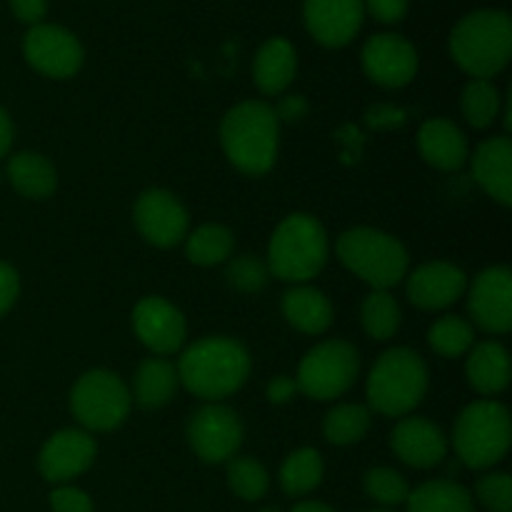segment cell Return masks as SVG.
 I'll use <instances>...</instances> for the list:
<instances>
[{"mask_svg": "<svg viewBox=\"0 0 512 512\" xmlns=\"http://www.w3.org/2000/svg\"><path fill=\"white\" fill-rule=\"evenodd\" d=\"M250 373V355L233 338H203L190 345L178 363V380L203 400L235 393Z\"/></svg>", "mask_w": 512, "mask_h": 512, "instance_id": "obj_1", "label": "cell"}, {"mask_svg": "<svg viewBox=\"0 0 512 512\" xmlns=\"http://www.w3.org/2000/svg\"><path fill=\"white\" fill-rule=\"evenodd\" d=\"M220 140L235 168L248 175L268 173L278 158V115L260 100L235 105L223 118Z\"/></svg>", "mask_w": 512, "mask_h": 512, "instance_id": "obj_2", "label": "cell"}, {"mask_svg": "<svg viewBox=\"0 0 512 512\" xmlns=\"http://www.w3.org/2000/svg\"><path fill=\"white\" fill-rule=\"evenodd\" d=\"M455 63L473 78H493L512 55V20L503 10H475L450 33Z\"/></svg>", "mask_w": 512, "mask_h": 512, "instance_id": "obj_3", "label": "cell"}, {"mask_svg": "<svg viewBox=\"0 0 512 512\" xmlns=\"http://www.w3.org/2000/svg\"><path fill=\"white\" fill-rule=\"evenodd\" d=\"M328 260V235L315 218L295 213L278 225L270 238L268 270L285 283H305Z\"/></svg>", "mask_w": 512, "mask_h": 512, "instance_id": "obj_4", "label": "cell"}, {"mask_svg": "<svg viewBox=\"0 0 512 512\" xmlns=\"http://www.w3.org/2000/svg\"><path fill=\"white\" fill-rule=\"evenodd\" d=\"M428 390V365L408 348H393L378 358L368 378V400L373 410L400 418L418 408Z\"/></svg>", "mask_w": 512, "mask_h": 512, "instance_id": "obj_5", "label": "cell"}, {"mask_svg": "<svg viewBox=\"0 0 512 512\" xmlns=\"http://www.w3.org/2000/svg\"><path fill=\"white\" fill-rule=\"evenodd\" d=\"M338 258L375 290L398 285L408 273V250L393 235L373 228H353L338 238Z\"/></svg>", "mask_w": 512, "mask_h": 512, "instance_id": "obj_6", "label": "cell"}, {"mask_svg": "<svg viewBox=\"0 0 512 512\" xmlns=\"http://www.w3.org/2000/svg\"><path fill=\"white\" fill-rule=\"evenodd\" d=\"M512 428L505 405L495 400H478L460 413L453 430L455 453L468 468L485 470L505 458Z\"/></svg>", "mask_w": 512, "mask_h": 512, "instance_id": "obj_7", "label": "cell"}, {"mask_svg": "<svg viewBox=\"0 0 512 512\" xmlns=\"http://www.w3.org/2000/svg\"><path fill=\"white\" fill-rule=\"evenodd\" d=\"M358 370L360 358L353 345L345 340H325L305 355L295 385L308 398L333 400L353 388Z\"/></svg>", "mask_w": 512, "mask_h": 512, "instance_id": "obj_8", "label": "cell"}, {"mask_svg": "<svg viewBox=\"0 0 512 512\" xmlns=\"http://www.w3.org/2000/svg\"><path fill=\"white\" fill-rule=\"evenodd\" d=\"M70 408L80 425L88 430H113L128 418L130 390L123 380L108 370H90L75 383Z\"/></svg>", "mask_w": 512, "mask_h": 512, "instance_id": "obj_9", "label": "cell"}, {"mask_svg": "<svg viewBox=\"0 0 512 512\" xmlns=\"http://www.w3.org/2000/svg\"><path fill=\"white\" fill-rule=\"evenodd\" d=\"M25 60L48 78H70L83 65V45L60 25L38 23L23 40Z\"/></svg>", "mask_w": 512, "mask_h": 512, "instance_id": "obj_10", "label": "cell"}, {"mask_svg": "<svg viewBox=\"0 0 512 512\" xmlns=\"http://www.w3.org/2000/svg\"><path fill=\"white\" fill-rule=\"evenodd\" d=\"M188 438L198 458H203L205 463H223L233 458L243 443V425L230 408L205 405L190 418Z\"/></svg>", "mask_w": 512, "mask_h": 512, "instance_id": "obj_11", "label": "cell"}, {"mask_svg": "<svg viewBox=\"0 0 512 512\" xmlns=\"http://www.w3.org/2000/svg\"><path fill=\"white\" fill-rule=\"evenodd\" d=\"M363 68L373 83L383 88H400L418 73V53L403 35L380 33L365 43Z\"/></svg>", "mask_w": 512, "mask_h": 512, "instance_id": "obj_12", "label": "cell"}, {"mask_svg": "<svg viewBox=\"0 0 512 512\" xmlns=\"http://www.w3.org/2000/svg\"><path fill=\"white\" fill-rule=\"evenodd\" d=\"M468 310L485 333H508L512 328V273L508 268H488L470 288Z\"/></svg>", "mask_w": 512, "mask_h": 512, "instance_id": "obj_13", "label": "cell"}, {"mask_svg": "<svg viewBox=\"0 0 512 512\" xmlns=\"http://www.w3.org/2000/svg\"><path fill=\"white\" fill-rule=\"evenodd\" d=\"M135 223L143 238L158 248L180 243L188 233V213L173 193L148 190L135 203Z\"/></svg>", "mask_w": 512, "mask_h": 512, "instance_id": "obj_14", "label": "cell"}, {"mask_svg": "<svg viewBox=\"0 0 512 512\" xmlns=\"http://www.w3.org/2000/svg\"><path fill=\"white\" fill-rule=\"evenodd\" d=\"M305 25L320 45L340 48L358 35L363 25V0H305Z\"/></svg>", "mask_w": 512, "mask_h": 512, "instance_id": "obj_15", "label": "cell"}, {"mask_svg": "<svg viewBox=\"0 0 512 512\" xmlns=\"http://www.w3.org/2000/svg\"><path fill=\"white\" fill-rule=\"evenodd\" d=\"M135 335L153 353H175L185 343V318L163 298H143L133 310Z\"/></svg>", "mask_w": 512, "mask_h": 512, "instance_id": "obj_16", "label": "cell"}, {"mask_svg": "<svg viewBox=\"0 0 512 512\" xmlns=\"http://www.w3.org/2000/svg\"><path fill=\"white\" fill-rule=\"evenodd\" d=\"M95 440L83 430H60L40 450V473L50 483H68L93 465Z\"/></svg>", "mask_w": 512, "mask_h": 512, "instance_id": "obj_17", "label": "cell"}, {"mask_svg": "<svg viewBox=\"0 0 512 512\" xmlns=\"http://www.w3.org/2000/svg\"><path fill=\"white\" fill-rule=\"evenodd\" d=\"M468 288V278L453 263H425L410 275L408 298L423 310H440L453 305Z\"/></svg>", "mask_w": 512, "mask_h": 512, "instance_id": "obj_18", "label": "cell"}, {"mask_svg": "<svg viewBox=\"0 0 512 512\" xmlns=\"http://www.w3.org/2000/svg\"><path fill=\"white\" fill-rule=\"evenodd\" d=\"M395 455L413 468H433L448 453V440L425 418H405L390 438Z\"/></svg>", "mask_w": 512, "mask_h": 512, "instance_id": "obj_19", "label": "cell"}, {"mask_svg": "<svg viewBox=\"0 0 512 512\" xmlns=\"http://www.w3.org/2000/svg\"><path fill=\"white\" fill-rule=\"evenodd\" d=\"M473 175L480 188L498 200L500 205L512 203V143L510 138H490L475 150Z\"/></svg>", "mask_w": 512, "mask_h": 512, "instance_id": "obj_20", "label": "cell"}, {"mask_svg": "<svg viewBox=\"0 0 512 512\" xmlns=\"http://www.w3.org/2000/svg\"><path fill=\"white\" fill-rule=\"evenodd\" d=\"M418 148L423 158L438 170H458L468 160V140L450 120L435 118L420 128Z\"/></svg>", "mask_w": 512, "mask_h": 512, "instance_id": "obj_21", "label": "cell"}, {"mask_svg": "<svg viewBox=\"0 0 512 512\" xmlns=\"http://www.w3.org/2000/svg\"><path fill=\"white\" fill-rule=\"evenodd\" d=\"M295 70H298V58L295 48L285 38H270L255 55L253 75L255 85L265 95H278L293 83Z\"/></svg>", "mask_w": 512, "mask_h": 512, "instance_id": "obj_22", "label": "cell"}, {"mask_svg": "<svg viewBox=\"0 0 512 512\" xmlns=\"http://www.w3.org/2000/svg\"><path fill=\"white\" fill-rule=\"evenodd\" d=\"M468 380L480 395H495L510 383V355L495 340L475 345L468 358Z\"/></svg>", "mask_w": 512, "mask_h": 512, "instance_id": "obj_23", "label": "cell"}, {"mask_svg": "<svg viewBox=\"0 0 512 512\" xmlns=\"http://www.w3.org/2000/svg\"><path fill=\"white\" fill-rule=\"evenodd\" d=\"M283 313L293 328L308 335L325 333L333 323V305L315 288H295L285 293Z\"/></svg>", "mask_w": 512, "mask_h": 512, "instance_id": "obj_24", "label": "cell"}, {"mask_svg": "<svg viewBox=\"0 0 512 512\" xmlns=\"http://www.w3.org/2000/svg\"><path fill=\"white\" fill-rule=\"evenodd\" d=\"M8 178L13 188L25 198H48L58 185L50 160L38 153H18L8 163Z\"/></svg>", "mask_w": 512, "mask_h": 512, "instance_id": "obj_25", "label": "cell"}, {"mask_svg": "<svg viewBox=\"0 0 512 512\" xmlns=\"http://www.w3.org/2000/svg\"><path fill=\"white\" fill-rule=\"evenodd\" d=\"M408 512H475L473 495L453 480H430L408 495Z\"/></svg>", "mask_w": 512, "mask_h": 512, "instance_id": "obj_26", "label": "cell"}, {"mask_svg": "<svg viewBox=\"0 0 512 512\" xmlns=\"http://www.w3.org/2000/svg\"><path fill=\"white\" fill-rule=\"evenodd\" d=\"M178 388V370L168 360H145L135 375V400L140 408L155 410L168 403Z\"/></svg>", "mask_w": 512, "mask_h": 512, "instance_id": "obj_27", "label": "cell"}, {"mask_svg": "<svg viewBox=\"0 0 512 512\" xmlns=\"http://www.w3.org/2000/svg\"><path fill=\"white\" fill-rule=\"evenodd\" d=\"M320 480H323V458L313 448L295 450L280 468V485L293 498L313 493Z\"/></svg>", "mask_w": 512, "mask_h": 512, "instance_id": "obj_28", "label": "cell"}, {"mask_svg": "<svg viewBox=\"0 0 512 512\" xmlns=\"http://www.w3.org/2000/svg\"><path fill=\"white\" fill-rule=\"evenodd\" d=\"M360 318H363V328L370 338L390 340L400 328V305L388 290H373L365 298Z\"/></svg>", "mask_w": 512, "mask_h": 512, "instance_id": "obj_29", "label": "cell"}, {"mask_svg": "<svg viewBox=\"0 0 512 512\" xmlns=\"http://www.w3.org/2000/svg\"><path fill=\"white\" fill-rule=\"evenodd\" d=\"M233 233L223 225H203L188 238V258L195 265H218L233 253Z\"/></svg>", "mask_w": 512, "mask_h": 512, "instance_id": "obj_30", "label": "cell"}, {"mask_svg": "<svg viewBox=\"0 0 512 512\" xmlns=\"http://www.w3.org/2000/svg\"><path fill=\"white\" fill-rule=\"evenodd\" d=\"M370 428V410L363 405H338L325 418V438L333 445L358 443Z\"/></svg>", "mask_w": 512, "mask_h": 512, "instance_id": "obj_31", "label": "cell"}, {"mask_svg": "<svg viewBox=\"0 0 512 512\" xmlns=\"http://www.w3.org/2000/svg\"><path fill=\"white\" fill-rule=\"evenodd\" d=\"M430 348L435 350L443 358H460V355L468 353L473 348V325L463 318H455V315H445L438 323H433L428 333Z\"/></svg>", "mask_w": 512, "mask_h": 512, "instance_id": "obj_32", "label": "cell"}, {"mask_svg": "<svg viewBox=\"0 0 512 512\" xmlns=\"http://www.w3.org/2000/svg\"><path fill=\"white\" fill-rule=\"evenodd\" d=\"M500 95L490 80L473 78L463 90V113L473 128H488L498 118Z\"/></svg>", "mask_w": 512, "mask_h": 512, "instance_id": "obj_33", "label": "cell"}, {"mask_svg": "<svg viewBox=\"0 0 512 512\" xmlns=\"http://www.w3.org/2000/svg\"><path fill=\"white\" fill-rule=\"evenodd\" d=\"M228 483L243 500H260L268 493V470L253 458H235L228 468Z\"/></svg>", "mask_w": 512, "mask_h": 512, "instance_id": "obj_34", "label": "cell"}, {"mask_svg": "<svg viewBox=\"0 0 512 512\" xmlns=\"http://www.w3.org/2000/svg\"><path fill=\"white\" fill-rule=\"evenodd\" d=\"M365 490L373 500L383 505H400L408 500L410 488L400 473L390 468H375L365 475Z\"/></svg>", "mask_w": 512, "mask_h": 512, "instance_id": "obj_35", "label": "cell"}, {"mask_svg": "<svg viewBox=\"0 0 512 512\" xmlns=\"http://www.w3.org/2000/svg\"><path fill=\"white\" fill-rule=\"evenodd\" d=\"M268 265L260 263L253 255H243V258L233 260L228 268L230 285L240 290V293H258L268 283Z\"/></svg>", "mask_w": 512, "mask_h": 512, "instance_id": "obj_36", "label": "cell"}, {"mask_svg": "<svg viewBox=\"0 0 512 512\" xmlns=\"http://www.w3.org/2000/svg\"><path fill=\"white\" fill-rule=\"evenodd\" d=\"M480 503L490 512H512V480L505 473L485 475L475 485Z\"/></svg>", "mask_w": 512, "mask_h": 512, "instance_id": "obj_37", "label": "cell"}, {"mask_svg": "<svg viewBox=\"0 0 512 512\" xmlns=\"http://www.w3.org/2000/svg\"><path fill=\"white\" fill-rule=\"evenodd\" d=\"M53 512H93V500L78 488H58L50 493Z\"/></svg>", "mask_w": 512, "mask_h": 512, "instance_id": "obj_38", "label": "cell"}, {"mask_svg": "<svg viewBox=\"0 0 512 512\" xmlns=\"http://www.w3.org/2000/svg\"><path fill=\"white\" fill-rule=\"evenodd\" d=\"M363 5L380 23H400L408 13V0H365Z\"/></svg>", "mask_w": 512, "mask_h": 512, "instance_id": "obj_39", "label": "cell"}, {"mask_svg": "<svg viewBox=\"0 0 512 512\" xmlns=\"http://www.w3.org/2000/svg\"><path fill=\"white\" fill-rule=\"evenodd\" d=\"M18 290V273H15L8 263L0 260V315H5L13 308V303L18 300Z\"/></svg>", "mask_w": 512, "mask_h": 512, "instance_id": "obj_40", "label": "cell"}, {"mask_svg": "<svg viewBox=\"0 0 512 512\" xmlns=\"http://www.w3.org/2000/svg\"><path fill=\"white\" fill-rule=\"evenodd\" d=\"M10 10L20 23L38 25L48 10V0H10Z\"/></svg>", "mask_w": 512, "mask_h": 512, "instance_id": "obj_41", "label": "cell"}, {"mask_svg": "<svg viewBox=\"0 0 512 512\" xmlns=\"http://www.w3.org/2000/svg\"><path fill=\"white\" fill-rule=\"evenodd\" d=\"M295 393H298V385H295V380L288 378V375H280V378H275L273 383L268 385V398L273 400V403H288L290 398H295Z\"/></svg>", "mask_w": 512, "mask_h": 512, "instance_id": "obj_42", "label": "cell"}, {"mask_svg": "<svg viewBox=\"0 0 512 512\" xmlns=\"http://www.w3.org/2000/svg\"><path fill=\"white\" fill-rule=\"evenodd\" d=\"M303 110H305L303 98H288V100H283L280 110H275V115H278V120L280 118L295 120V118H300V113H303Z\"/></svg>", "mask_w": 512, "mask_h": 512, "instance_id": "obj_43", "label": "cell"}, {"mask_svg": "<svg viewBox=\"0 0 512 512\" xmlns=\"http://www.w3.org/2000/svg\"><path fill=\"white\" fill-rule=\"evenodd\" d=\"M10 143H13V125H10V118L5 115V110L0 108V158L8 153Z\"/></svg>", "mask_w": 512, "mask_h": 512, "instance_id": "obj_44", "label": "cell"}, {"mask_svg": "<svg viewBox=\"0 0 512 512\" xmlns=\"http://www.w3.org/2000/svg\"><path fill=\"white\" fill-rule=\"evenodd\" d=\"M293 512H335L333 508H328L325 503H315V500H305V503L295 505Z\"/></svg>", "mask_w": 512, "mask_h": 512, "instance_id": "obj_45", "label": "cell"}, {"mask_svg": "<svg viewBox=\"0 0 512 512\" xmlns=\"http://www.w3.org/2000/svg\"><path fill=\"white\" fill-rule=\"evenodd\" d=\"M260 512H280V510H275V508H265V510H260Z\"/></svg>", "mask_w": 512, "mask_h": 512, "instance_id": "obj_46", "label": "cell"}, {"mask_svg": "<svg viewBox=\"0 0 512 512\" xmlns=\"http://www.w3.org/2000/svg\"><path fill=\"white\" fill-rule=\"evenodd\" d=\"M378 512H388V510H378Z\"/></svg>", "mask_w": 512, "mask_h": 512, "instance_id": "obj_47", "label": "cell"}]
</instances>
